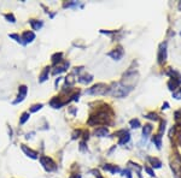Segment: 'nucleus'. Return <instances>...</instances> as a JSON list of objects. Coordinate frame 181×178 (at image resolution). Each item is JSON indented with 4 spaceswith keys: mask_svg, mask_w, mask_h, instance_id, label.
Here are the masks:
<instances>
[{
    "mask_svg": "<svg viewBox=\"0 0 181 178\" xmlns=\"http://www.w3.org/2000/svg\"><path fill=\"white\" fill-rule=\"evenodd\" d=\"M109 108H105V110H99L95 115H92L90 117V119L87 120V124L90 125V126H95V125H103L109 123L110 118L112 116V112L111 113H108Z\"/></svg>",
    "mask_w": 181,
    "mask_h": 178,
    "instance_id": "f257e3e1",
    "label": "nucleus"
},
{
    "mask_svg": "<svg viewBox=\"0 0 181 178\" xmlns=\"http://www.w3.org/2000/svg\"><path fill=\"white\" fill-rule=\"evenodd\" d=\"M132 90H133V88H129V87L123 86L121 82H116V83H112L109 87L108 94L115 96V98H126V96H128V94Z\"/></svg>",
    "mask_w": 181,
    "mask_h": 178,
    "instance_id": "f03ea898",
    "label": "nucleus"
},
{
    "mask_svg": "<svg viewBox=\"0 0 181 178\" xmlns=\"http://www.w3.org/2000/svg\"><path fill=\"white\" fill-rule=\"evenodd\" d=\"M170 169H172L174 177L181 178V155L175 152L170 158Z\"/></svg>",
    "mask_w": 181,
    "mask_h": 178,
    "instance_id": "7ed1b4c3",
    "label": "nucleus"
},
{
    "mask_svg": "<svg viewBox=\"0 0 181 178\" xmlns=\"http://www.w3.org/2000/svg\"><path fill=\"white\" fill-rule=\"evenodd\" d=\"M109 93V86L105 83H97L86 90L88 95H105Z\"/></svg>",
    "mask_w": 181,
    "mask_h": 178,
    "instance_id": "20e7f679",
    "label": "nucleus"
},
{
    "mask_svg": "<svg viewBox=\"0 0 181 178\" xmlns=\"http://www.w3.org/2000/svg\"><path fill=\"white\" fill-rule=\"evenodd\" d=\"M138 77H139V73L135 71H128L123 75L122 77V81L121 83L126 87H129V88H134L135 83L138 82Z\"/></svg>",
    "mask_w": 181,
    "mask_h": 178,
    "instance_id": "39448f33",
    "label": "nucleus"
},
{
    "mask_svg": "<svg viewBox=\"0 0 181 178\" xmlns=\"http://www.w3.org/2000/svg\"><path fill=\"white\" fill-rule=\"evenodd\" d=\"M40 162H41L42 167L45 169V171H47V172H53V171L57 170L56 162H54L53 159L50 158V157H46V155L40 157Z\"/></svg>",
    "mask_w": 181,
    "mask_h": 178,
    "instance_id": "423d86ee",
    "label": "nucleus"
},
{
    "mask_svg": "<svg viewBox=\"0 0 181 178\" xmlns=\"http://www.w3.org/2000/svg\"><path fill=\"white\" fill-rule=\"evenodd\" d=\"M28 94V87L26 84H22L18 87V95H17V99H15L12 101L13 105H17V104H21L22 101H24V99L27 96Z\"/></svg>",
    "mask_w": 181,
    "mask_h": 178,
    "instance_id": "0eeeda50",
    "label": "nucleus"
},
{
    "mask_svg": "<svg viewBox=\"0 0 181 178\" xmlns=\"http://www.w3.org/2000/svg\"><path fill=\"white\" fill-rule=\"evenodd\" d=\"M109 57H111L114 60H121L122 57L125 55V51H123V47L122 46H117L116 48H114L111 52L108 53Z\"/></svg>",
    "mask_w": 181,
    "mask_h": 178,
    "instance_id": "6e6552de",
    "label": "nucleus"
},
{
    "mask_svg": "<svg viewBox=\"0 0 181 178\" xmlns=\"http://www.w3.org/2000/svg\"><path fill=\"white\" fill-rule=\"evenodd\" d=\"M157 59H158V64H163L167 60V42H162L159 44Z\"/></svg>",
    "mask_w": 181,
    "mask_h": 178,
    "instance_id": "1a4fd4ad",
    "label": "nucleus"
},
{
    "mask_svg": "<svg viewBox=\"0 0 181 178\" xmlns=\"http://www.w3.org/2000/svg\"><path fill=\"white\" fill-rule=\"evenodd\" d=\"M21 36H22L23 44H32V42L35 40V34H34V31H32V30H26V31H23V34Z\"/></svg>",
    "mask_w": 181,
    "mask_h": 178,
    "instance_id": "9d476101",
    "label": "nucleus"
},
{
    "mask_svg": "<svg viewBox=\"0 0 181 178\" xmlns=\"http://www.w3.org/2000/svg\"><path fill=\"white\" fill-rule=\"evenodd\" d=\"M21 148H22V151H23V153L27 155V157H29L30 159H37L39 158V154H37V152L36 151H33V149H30L29 147H27L26 144H21Z\"/></svg>",
    "mask_w": 181,
    "mask_h": 178,
    "instance_id": "9b49d317",
    "label": "nucleus"
},
{
    "mask_svg": "<svg viewBox=\"0 0 181 178\" xmlns=\"http://www.w3.org/2000/svg\"><path fill=\"white\" fill-rule=\"evenodd\" d=\"M66 102L62 100V98H59V96H53V98L50 100V106L52 107V108H61V107H63Z\"/></svg>",
    "mask_w": 181,
    "mask_h": 178,
    "instance_id": "f8f14e48",
    "label": "nucleus"
},
{
    "mask_svg": "<svg viewBox=\"0 0 181 178\" xmlns=\"http://www.w3.org/2000/svg\"><path fill=\"white\" fill-rule=\"evenodd\" d=\"M61 63H62V62H61ZM61 63H59V65H57V66H56V69H54L53 71H52V73H53V75H57V73L59 75V73L64 72L65 70H66V69H68V68H69V65H70V63H69V62H63V64H61Z\"/></svg>",
    "mask_w": 181,
    "mask_h": 178,
    "instance_id": "ddd939ff",
    "label": "nucleus"
},
{
    "mask_svg": "<svg viewBox=\"0 0 181 178\" xmlns=\"http://www.w3.org/2000/svg\"><path fill=\"white\" fill-rule=\"evenodd\" d=\"M50 72H51V66H46L45 69L42 70V72L40 73V76H39V83H44L45 81L48 80Z\"/></svg>",
    "mask_w": 181,
    "mask_h": 178,
    "instance_id": "4468645a",
    "label": "nucleus"
},
{
    "mask_svg": "<svg viewBox=\"0 0 181 178\" xmlns=\"http://www.w3.org/2000/svg\"><path fill=\"white\" fill-rule=\"evenodd\" d=\"M29 24H30V27L33 28V30H40L41 28L44 27V21H41V19H30Z\"/></svg>",
    "mask_w": 181,
    "mask_h": 178,
    "instance_id": "2eb2a0df",
    "label": "nucleus"
},
{
    "mask_svg": "<svg viewBox=\"0 0 181 178\" xmlns=\"http://www.w3.org/2000/svg\"><path fill=\"white\" fill-rule=\"evenodd\" d=\"M79 82L82 83V84H90V82L93 81V76L90 75V73H85V75H81L79 76Z\"/></svg>",
    "mask_w": 181,
    "mask_h": 178,
    "instance_id": "dca6fc26",
    "label": "nucleus"
},
{
    "mask_svg": "<svg viewBox=\"0 0 181 178\" xmlns=\"http://www.w3.org/2000/svg\"><path fill=\"white\" fill-rule=\"evenodd\" d=\"M147 161L150 162V165L154 167V169H161L162 167V161L157 158H152V157H147Z\"/></svg>",
    "mask_w": 181,
    "mask_h": 178,
    "instance_id": "f3484780",
    "label": "nucleus"
},
{
    "mask_svg": "<svg viewBox=\"0 0 181 178\" xmlns=\"http://www.w3.org/2000/svg\"><path fill=\"white\" fill-rule=\"evenodd\" d=\"M94 135L98 136V137H106L109 135V129L104 128V126H100V128L94 130Z\"/></svg>",
    "mask_w": 181,
    "mask_h": 178,
    "instance_id": "a211bd4d",
    "label": "nucleus"
},
{
    "mask_svg": "<svg viewBox=\"0 0 181 178\" xmlns=\"http://www.w3.org/2000/svg\"><path fill=\"white\" fill-rule=\"evenodd\" d=\"M103 169L105 170V171L111 172V173H118V172H121V169L118 166H116V165H112V164H105L103 166Z\"/></svg>",
    "mask_w": 181,
    "mask_h": 178,
    "instance_id": "6ab92c4d",
    "label": "nucleus"
},
{
    "mask_svg": "<svg viewBox=\"0 0 181 178\" xmlns=\"http://www.w3.org/2000/svg\"><path fill=\"white\" fill-rule=\"evenodd\" d=\"M52 64L53 65H58L61 62H63V53L62 52H57V53H54L52 55Z\"/></svg>",
    "mask_w": 181,
    "mask_h": 178,
    "instance_id": "aec40b11",
    "label": "nucleus"
},
{
    "mask_svg": "<svg viewBox=\"0 0 181 178\" xmlns=\"http://www.w3.org/2000/svg\"><path fill=\"white\" fill-rule=\"evenodd\" d=\"M152 142L154 143V146L158 148V149H161L162 148V135H154V137H152Z\"/></svg>",
    "mask_w": 181,
    "mask_h": 178,
    "instance_id": "412c9836",
    "label": "nucleus"
},
{
    "mask_svg": "<svg viewBox=\"0 0 181 178\" xmlns=\"http://www.w3.org/2000/svg\"><path fill=\"white\" fill-rule=\"evenodd\" d=\"M129 140H130V135H129V133L127 131L126 134H123V135L120 137L118 144H120V146H123V144H126V143L129 142Z\"/></svg>",
    "mask_w": 181,
    "mask_h": 178,
    "instance_id": "4be33fe9",
    "label": "nucleus"
},
{
    "mask_svg": "<svg viewBox=\"0 0 181 178\" xmlns=\"http://www.w3.org/2000/svg\"><path fill=\"white\" fill-rule=\"evenodd\" d=\"M75 82H76V78H75L74 73H69V75L65 77V83H66L68 87H72V86L75 84Z\"/></svg>",
    "mask_w": 181,
    "mask_h": 178,
    "instance_id": "5701e85b",
    "label": "nucleus"
},
{
    "mask_svg": "<svg viewBox=\"0 0 181 178\" xmlns=\"http://www.w3.org/2000/svg\"><path fill=\"white\" fill-rule=\"evenodd\" d=\"M152 129H154V128H152V125L151 124H145L144 126H143V137L146 138L150 134L152 133Z\"/></svg>",
    "mask_w": 181,
    "mask_h": 178,
    "instance_id": "b1692460",
    "label": "nucleus"
},
{
    "mask_svg": "<svg viewBox=\"0 0 181 178\" xmlns=\"http://www.w3.org/2000/svg\"><path fill=\"white\" fill-rule=\"evenodd\" d=\"M174 120L176 123V126H181V108L174 112Z\"/></svg>",
    "mask_w": 181,
    "mask_h": 178,
    "instance_id": "393cba45",
    "label": "nucleus"
},
{
    "mask_svg": "<svg viewBox=\"0 0 181 178\" xmlns=\"http://www.w3.org/2000/svg\"><path fill=\"white\" fill-rule=\"evenodd\" d=\"M29 118H30V113H29V112H23L22 116L19 117V124L21 125L26 124Z\"/></svg>",
    "mask_w": 181,
    "mask_h": 178,
    "instance_id": "a878e982",
    "label": "nucleus"
},
{
    "mask_svg": "<svg viewBox=\"0 0 181 178\" xmlns=\"http://www.w3.org/2000/svg\"><path fill=\"white\" fill-rule=\"evenodd\" d=\"M4 17H5V19H6L7 22H10V23H16V17H15L13 13H5Z\"/></svg>",
    "mask_w": 181,
    "mask_h": 178,
    "instance_id": "bb28decb",
    "label": "nucleus"
},
{
    "mask_svg": "<svg viewBox=\"0 0 181 178\" xmlns=\"http://www.w3.org/2000/svg\"><path fill=\"white\" fill-rule=\"evenodd\" d=\"M129 166H130V167H133L134 170H136V173H138V176L141 178V176H140V173H141V167H140L138 164H134V162L129 161Z\"/></svg>",
    "mask_w": 181,
    "mask_h": 178,
    "instance_id": "cd10ccee",
    "label": "nucleus"
},
{
    "mask_svg": "<svg viewBox=\"0 0 181 178\" xmlns=\"http://www.w3.org/2000/svg\"><path fill=\"white\" fill-rule=\"evenodd\" d=\"M129 125L133 128V129H138V128H140V120L139 119H132L130 122H129Z\"/></svg>",
    "mask_w": 181,
    "mask_h": 178,
    "instance_id": "c85d7f7f",
    "label": "nucleus"
},
{
    "mask_svg": "<svg viewBox=\"0 0 181 178\" xmlns=\"http://www.w3.org/2000/svg\"><path fill=\"white\" fill-rule=\"evenodd\" d=\"M9 37H11V39H13L16 42H18V44H23V41H22V36H19L18 34H10Z\"/></svg>",
    "mask_w": 181,
    "mask_h": 178,
    "instance_id": "c756f323",
    "label": "nucleus"
},
{
    "mask_svg": "<svg viewBox=\"0 0 181 178\" xmlns=\"http://www.w3.org/2000/svg\"><path fill=\"white\" fill-rule=\"evenodd\" d=\"M42 107H44V105H42V104H35V105H33V106L30 107V112H32V113H34V112H37V111H40Z\"/></svg>",
    "mask_w": 181,
    "mask_h": 178,
    "instance_id": "7c9ffc66",
    "label": "nucleus"
},
{
    "mask_svg": "<svg viewBox=\"0 0 181 178\" xmlns=\"http://www.w3.org/2000/svg\"><path fill=\"white\" fill-rule=\"evenodd\" d=\"M145 118H147V119H151V120H158V116H157V113H154V112H150V113H147Z\"/></svg>",
    "mask_w": 181,
    "mask_h": 178,
    "instance_id": "2f4dec72",
    "label": "nucleus"
},
{
    "mask_svg": "<svg viewBox=\"0 0 181 178\" xmlns=\"http://www.w3.org/2000/svg\"><path fill=\"white\" fill-rule=\"evenodd\" d=\"M173 98L176 100H181V88H178L173 91Z\"/></svg>",
    "mask_w": 181,
    "mask_h": 178,
    "instance_id": "473e14b6",
    "label": "nucleus"
},
{
    "mask_svg": "<svg viewBox=\"0 0 181 178\" xmlns=\"http://www.w3.org/2000/svg\"><path fill=\"white\" fill-rule=\"evenodd\" d=\"M79 2L77 1H70V2H64L63 4V7L66 9V7H72V6H77Z\"/></svg>",
    "mask_w": 181,
    "mask_h": 178,
    "instance_id": "72a5a7b5",
    "label": "nucleus"
},
{
    "mask_svg": "<svg viewBox=\"0 0 181 178\" xmlns=\"http://www.w3.org/2000/svg\"><path fill=\"white\" fill-rule=\"evenodd\" d=\"M81 134H82V130H75L74 133H72V140H76V138H79L80 136H81Z\"/></svg>",
    "mask_w": 181,
    "mask_h": 178,
    "instance_id": "f704fd0d",
    "label": "nucleus"
},
{
    "mask_svg": "<svg viewBox=\"0 0 181 178\" xmlns=\"http://www.w3.org/2000/svg\"><path fill=\"white\" fill-rule=\"evenodd\" d=\"M144 169H145V171L147 172V175H149L150 177H154V170L151 169V167H149V166H145Z\"/></svg>",
    "mask_w": 181,
    "mask_h": 178,
    "instance_id": "c9c22d12",
    "label": "nucleus"
},
{
    "mask_svg": "<svg viewBox=\"0 0 181 178\" xmlns=\"http://www.w3.org/2000/svg\"><path fill=\"white\" fill-rule=\"evenodd\" d=\"M165 130V120H161V126H159V135H162Z\"/></svg>",
    "mask_w": 181,
    "mask_h": 178,
    "instance_id": "e433bc0d",
    "label": "nucleus"
},
{
    "mask_svg": "<svg viewBox=\"0 0 181 178\" xmlns=\"http://www.w3.org/2000/svg\"><path fill=\"white\" fill-rule=\"evenodd\" d=\"M122 175H123V176H127V178H132V172H130L128 169L125 170V171H122Z\"/></svg>",
    "mask_w": 181,
    "mask_h": 178,
    "instance_id": "4c0bfd02",
    "label": "nucleus"
},
{
    "mask_svg": "<svg viewBox=\"0 0 181 178\" xmlns=\"http://www.w3.org/2000/svg\"><path fill=\"white\" fill-rule=\"evenodd\" d=\"M82 70H83V68H82V66H80V68H75V69H74V72H72V73H80V72H81Z\"/></svg>",
    "mask_w": 181,
    "mask_h": 178,
    "instance_id": "58836bf2",
    "label": "nucleus"
},
{
    "mask_svg": "<svg viewBox=\"0 0 181 178\" xmlns=\"http://www.w3.org/2000/svg\"><path fill=\"white\" fill-rule=\"evenodd\" d=\"M61 81H62V77H58V78L56 80V82H54V87H56V88H58V84H59Z\"/></svg>",
    "mask_w": 181,
    "mask_h": 178,
    "instance_id": "ea45409f",
    "label": "nucleus"
},
{
    "mask_svg": "<svg viewBox=\"0 0 181 178\" xmlns=\"http://www.w3.org/2000/svg\"><path fill=\"white\" fill-rule=\"evenodd\" d=\"M86 143H85V141H82L81 143H80V149L81 151H86V146H85Z\"/></svg>",
    "mask_w": 181,
    "mask_h": 178,
    "instance_id": "a19ab883",
    "label": "nucleus"
},
{
    "mask_svg": "<svg viewBox=\"0 0 181 178\" xmlns=\"http://www.w3.org/2000/svg\"><path fill=\"white\" fill-rule=\"evenodd\" d=\"M88 135H90L88 131H85V134H83V138H85V141H86V140H88V137H90Z\"/></svg>",
    "mask_w": 181,
    "mask_h": 178,
    "instance_id": "79ce46f5",
    "label": "nucleus"
},
{
    "mask_svg": "<svg viewBox=\"0 0 181 178\" xmlns=\"http://www.w3.org/2000/svg\"><path fill=\"white\" fill-rule=\"evenodd\" d=\"M167 108H169V104L168 102H164L162 106V110H167Z\"/></svg>",
    "mask_w": 181,
    "mask_h": 178,
    "instance_id": "37998d69",
    "label": "nucleus"
},
{
    "mask_svg": "<svg viewBox=\"0 0 181 178\" xmlns=\"http://www.w3.org/2000/svg\"><path fill=\"white\" fill-rule=\"evenodd\" d=\"M69 178H81V175H79V173H75V175H71Z\"/></svg>",
    "mask_w": 181,
    "mask_h": 178,
    "instance_id": "c03bdc74",
    "label": "nucleus"
},
{
    "mask_svg": "<svg viewBox=\"0 0 181 178\" xmlns=\"http://www.w3.org/2000/svg\"><path fill=\"white\" fill-rule=\"evenodd\" d=\"M76 111H77V110H76V108H70V110H69V112H70V113H71V115H74V116H75V115H76Z\"/></svg>",
    "mask_w": 181,
    "mask_h": 178,
    "instance_id": "a18cd8bd",
    "label": "nucleus"
},
{
    "mask_svg": "<svg viewBox=\"0 0 181 178\" xmlns=\"http://www.w3.org/2000/svg\"><path fill=\"white\" fill-rule=\"evenodd\" d=\"M33 135H34V133L27 134V135H26V138H27V140H29V138H32V137H33Z\"/></svg>",
    "mask_w": 181,
    "mask_h": 178,
    "instance_id": "49530a36",
    "label": "nucleus"
},
{
    "mask_svg": "<svg viewBox=\"0 0 181 178\" xmlns=\"http://www.w3.org/2000/svg\"><path fill=\"white\" fill-rule=\"evenodd\" d=\"M9 135H10V138L12 137V130H11V128H9Z\"/></svg>",
    "mask_w": 181,
    "mask_h": 178,
    "instance_id": "de8ad7c7",
    "label": "nucleus"
},
{
    "mask_svg": "<svg viewBox=\"0 0 181 178\" xmlns=\"http://www.w3.org/2000/svg\"><path fill=\"white\" fill-rule=\"evenodd\" d=\"M54 16H56V13H51V15H50V17H51V18H53Z\"/></svg>",
    "mask_w": 181,
    "mask_h": 178,
    "instance_id": "09e8293b",
    "label": "nucleus"
},
{
    "mask_svg": "<svg viewBox=\"0 0 181 178\" xmlns=\"http://www.w3.org/2000/svg\"><path fill=\"white\" fill-rule=\"evenodd\" d=\"M179 10H181V1L179 2Z\"/></svg>",
    "mask_w": 181,
    "mask_h": 178,
    "instance_id": "8fccbe9b",
    "label": "nucleus"
},
{
    "mask_svg": "<svg viewBox=\"0 0 181 178\" xmlns=\"http://www.w3.org/2000/svg\"><path fill=\"white\" fill-rule=\"evenodd\" d=\"M180 35H181V33H180Z\"/></svg>",
    "mask_w": 181,
    "mask_h": 178,
    "instance_id": "3c124183",
    "label": "nucleus"
}]
</instances>
